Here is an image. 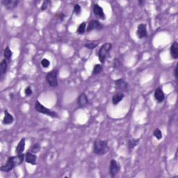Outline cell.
I'll use <instances>...</instances> for the list:
<instances>
[{"label":"cell","instance_id":"obj_8","mask_svg":"<svg viewBox=\"0 0 178 178\" xmlns=\"http://www.w3.org/2000/svg\"><path fill=\"white\" fill-rule=\"evenodd\" d=\"M93 14L95 15L97 17L99 18V19H100L102 20H104L106 19V15L105 14H104L103 7H101L99 4H95L93 5Z\"/></svg>","mask_w":178,"mask_h":178},{"label":"cell","instance_id":"obj_23","mask_svg":"<svg viewBox=\"0 0 178 178\" xmlns=\"http://www.w3.org/2000/svg\"><path fill=\"white\" fill-rule=\"evenodd\" d=\"M41 149V146L40 143H35L34 145H33L31 146V148L30 149V152L33 154L38 153V152H40Z\"/></svg>","mask_w":178,"mask_h":178},{"label":"cell","instance_id":"obj_25","mask_svg":"<svg viewBox=\"0 0 178 178\" xmlns=\"http://www.w3.org/2000/svg\"><path fill=\"white\" fill-rule=\"evenodd\" d=\"M153 135L154 137L157 138V140H160L161 139L162 137H163V135H162V132L159 129V128H157L156 130H154L153 132Z\"/></svg>","mask_w":178,"mask_h":178},{"label":"cell","instance_id":"obj_20","mask_svg":"<svg viewBox=\"0 0 178 178\" xmlns=\"http://www.w3.org/2000/svg\"><path fill=\"white\" fill-rule=\"evenodd\" d=\"M139 141H140L139 138H131V139H129L127 143V146L129 150L131 151L132 149L137 147V145H138V143H139Z\"/></svg>","mask_w":178,"mask_h":178},{"label":"cell","instance_id":"obj_7","mask_svg":"<svg viewBox=\"0 0 178 178\" xmlns=\"http://www.w3.org/2000/svg\"><path fill=\"white\" fill-rule=\"evenodd\" d=\"M115 88L118 92H127L128 91V83L123 79H118L115 81Z\"/></svg>","mask_w":178,"mask_h":178},{"label":"cell","instance_id":"obj_6","mask_svg":"<svg viewBox=\"0 0 178 178\" xmlns=\"http://www.w3.org/2000/svg\"><path fill=\"white\" fill-rule=\"evenodd\" d=\"M120 171V166L118 162H117L115 159H111L109 164V175H111V177H116L119 173Z\"/></svg>","mask_w":178,"mask_h":178},{"label":"cell","instance_id":"obj_19","mask_svg":"<svg viewBox=\"0 0 178 178\" xmlns=\"http://www.w3.org/2000/svg\"><path fill=\"white\" fill-rule=\"evenodd\" d=\"M14 121V118L11 114L9 113V111L6 110L4 111V117L3 119V124L4 125H10L12 124Z\"/></svg>","mask_w":178,"mask_h":178},{"label":"cell","instance_id":"obj_29","mask_svg":"<svg viewBox=\"0 0 178 178\" xmlns=\"http://www.w3.org/2000/svg\"><path fill=\"white\" fill-rule=\"evenodd\" d=\"M25 95H27V96H30V95H32L33 91H32V89H31V88L30 87V86H27V87L25 88Z\"/></svg>","mask_w":178,"mask_h":178},{"label":"cell","instance_id":"obj_21","mask_svg":"<svg viewBox=\"0 0 178 178\" xmlns=\"http://www.w3.org/2000/svg\"><path fill=\"white\" fill-rule=\"evenodd\" d=\"M13 56V52L10 50L9 47H6L4 51V59L6 60L7 61H10V59L12 58Z\"/></svg>","mask_w":178,"mask_h":178},{"label":"cell","instance_id":"obj_14","mask_svg":"<svg viewBox=\"0 0 178 178\" xmlns=\"http://www.w3.org/2000/svg\"><path fill=\"white\" fill-rule=\"evenodd\" d=\"M25 161L27 164H30L31 165H36L37 164V157L35 154L32 153H27L25 154Z\"/></svg>","mask_w":178,"mask_h":178},{"label":"cell","instance_id":"obj_33","mask_svg":"<svg viewBox=\"0 0 178 178\" xmlns=\"http://www.w3.org/2000/svg\"><path fill=\"white\" fill-rule=\"evenodd\" d=\"M143 4H145V2H144V1H141V0H140V1H138V5H139L140 6H143Z\"/></svg>","mask_w":178,"mask_h":178},{"label":"cell","instance_id":"obj_22","mask_svg":"<svg viewBox=\"0 0 178 178\" xmlns=\"http://www.w3.org/2000/svg\"><path fill=\"white\" fill-rule=\"evenodd\" d=\"M103 71V66L101 64H96L93 68L92 74L93 75H97L100 74Z\"/></svg>","mask_w":178,"mask_h":178},{"label":"cell","instance_id":"obj_27","mask_svg":"<svg viewBox=\"0 0 178 178\" xmlns=\"http://www.w3.org/2000/svg\"><path fill=\"white\" fill-rule=\"evenodd\" d=\"M41 65H42V66L44 68H48L49 66V65H50V62H49L48 59H42V61H41Z\"/></svg>","mask_w":178,"mask_h":178},{"label":"cell","instance_id":"obj_30","mask_svg":"<svg viewBox=\"0 0 178 178\" xmlns=\"http://www.w3.org/2000/svg\"><path fill=\"white\" fill-rule=\"evenodd\" d=\"M49 2L48 1V0H45V1L43 2V4H42V6H41V10H46L47 9H48Z\"/></svg>","mask_w":178,"mask_h":178},{"label":"cell","instance_id":"obj_5","mask_svg":"<svg viewBox=\"0 0 178 178\" xmlns=\"http://www.w3.org/2000/svg\"><path fill=\"white\" fill-rule=\"evenodd\" d=\"M57 75H58V70L55 69L51 70L47 74L45 79L49 86H50L51 87H56L58 86Z\"/></svg>","mask_w":178,"mask_h":178},{"label":"cell","instance_id":"obj_2","mask_svg":"<svg viewBox=\"0 0 178 178\" xmlns=\"http://www.w3.org/2000/svg\"><path fill=\"white\" fill-rule=\"evenodd\" d=\"M110 150L108 141L104 140H95L93 143V153L97 155H104Z\"/></svg>","mask_w":178,"mask_h":178},{"label":"cell","instance_id":"obj_16","mask_svg":"<svg viewBox=\"0 0 178 178\" xmlns=\"http://www.w3.org/2000/svg\"><path fill=\"white\" fill-rule=\"evenodd\" d=\"M125 98V95L123 93L121 92H117L116 93H115L114 95L112 97V103H113L114 105H117L118 104H119L120 102L122 100V99Z\"/></svg>","mask_w":178,"mask_h":178},{"label":"cell","instance_id":"obj_10","mask_svg":"<svg viewBox=\"0 0 178 178\" xmlns=\"http://www.w3.org/2000/svg\"><path fill=\"white\" fill-rule=\"evenodd\" d=\"M137 36L138 38L142 39L148 37L147 26L145 24H140L138 25L137 30Z\"/></svg>","mask_w":178,"mask_h":178},{"label":"cell","instance_id":"obj_18","mask_svg":"<svg viewBox=\"0 0 178 178\" xmlns=\"http://www.w3.org/2000/svg\"><path fill=\"white\" fill-rule=\"evenodd\" d=\"M25 138H21L20 142L18 143L17 145L15 148V154H22L23 152L25 151Z\"/></svg>","mask_w":178,"mask_h":178},{"label":"cell","instance_id":"obj_15","mask_svg":"<svg viewBox=\"0 0 178 178\" xmlns=\"http://www.w3.org/2000/svg\"><path fill=\"white\" fill-rule=\"evenodd\" d=\"M8 70V62L5 59H4L1 61L0 64V77H1L2 80L3 79L4 75H6Z\"/></svg>","mask_w":178,"mask_h":178},{"label":"cell","instance_id":"obj_32","mask_svg":"<svg viewBox=\"0 0 178 178\" xmlns=\"http://www.w3.org/2000/svg\"><path fill=\"white\" fill-rule=\"evenodd\" d=\"M175 79L177 80V65H176L175 69Z\"/></svg>","mask_w":178,"mask_h":178},{"label":"cell","instance_id":"obj_13","mask_svg":"<svg viewBox=\"0 0 178 178\" xmlns=\"http://www.w3.org/2000/svg\"><path fill=\"white\" fill-rule=\"evenodd\" d=\"M77 104L79 107H84L88 104V98L85 93H82L78 97Z\"/></svg>","mask_w":178,"mask_h":178},{"label":"cell","instance_id":"obj_4","mask_svg":"<svg viewBox=\"0 0 178 178\" xmlns=\"http://www.w3.org/2000/svg\"><path fill=\"white\" fill-rule=\"evenodd\" d=\"M35 109L38 113L47 115V116H50L51 118H59L58 114L56 113V112L54 111H52V110L49 109L48 108H47V107L44 106L43 104L41 103H39L38 101H36V103L35 104Z\"/></svg>","mask_w":178,"mask_h":178},{"label":"cell","instance_id":"obj_12","mask_svg":"<svg viewBox=\"0 0 178 178\" xmlns=\"http://www.w3.org/2000/svg\"><path fill=\"white\" fill-rule=\"evenodd\" d=\"M2 3L4 5L8 10H13L19 4V0H2Z\"/></svg>","mask_w":178,"mask_h":178},{"label":"cell","instance_id":"obj_31","mask_svg":"<svg viewBox=\"0 0 178 178\" xmlns=\"http://www.w3.org/2000/svg\"><path fill=\"white\" fill-rule=\"evenodd\" d=\"M56 17L58 18V19H59L60 20L63 21L65 17V15L64 14H63V13H60V14H58L56 15Z\"/></svg>","mask_w":178,"mask_h":178},{"label":"cell","instance_id":"obj_17","mask_svg":"<svg viewBox=\"0 0 178 178\" xmlns=\"http://www.w3.org/2000/svg\"><path fill=\"white\" fill-rule=\"evenodd\" d=\"M170 52H171V57L174 59H178V43L177 42H174L171 44V48H170Z\"/></svg>","mask_w":178,"mask_h":178},{"label":"cell","instance_id":"obj_24","mask_svg":"<svg viewBox=\"0 0 178 178\" xmlns=\"http://www.w3.org/2000/svg\"><path fill=\"white\" fill-rule=\"evenodd\" d=\"M86 22L81 23L79 27H78L77 28V33H79V34H83V33H84L85 29H86Z\"/></svg>","mask_w":178,"mask_h":178},{"label":"cell","instance_id":"obj_11","mask_svg":"<svg viewBox=\"0 0 178 178\" xmlns=\"http://www.w3.org/2000/svg\"><path fill=\"white\" fill-rule=\"evenodd\" d=\"M154 97L157 103H163L165 99V94L161 88L157 87L156 88V90L154 91Z\"/></svg>","mask_w":178,"mask_h":178},{"label":"cell","instance_id":"obj_9","mask_svg":"<svg viewBox=\"0 0 178 178\" xmlns=\"http://www.w3.org/2000/svg\"><path fill=\"white\" fill-rule=\"evenodd\" d=\"M104 27V25L99 22L97 20H92L90 21L88 25V27L86 29L87 32H91L93 30H100Z\"/></svg>","mask_w":178,"mask_h":178},{"label":"cell","instance_id":"obj_26","mask_svg":"<svg viewBox=\"0 0 178 178\" xmlns=\"http://www.w3.org/2000/svg\"><path fill=\"white\" fill-rule=\"evenodd\" d=\"M74 13L77 15H80L81 13H82V8H81V6L79 4H76L74 6Z\"/></svg>","mask_w":178,"mask_h":178},{"label":"cell","instance_id":"obj_28","mask_svg":"<svg viewBox=\"0 0 178 178\" xmlns=\"http://www.w3.org/2000/svg\"><path fill=\"white\" fill-rule=\"evenodd\" d=\"M98 46V44L95 43H86L85 47L86 48H88L89 49H93L96 48Z\"/></svg>","mask_w":178,"mask_h":178},{"label":"cell","instance_id":"obj_3","mask_svg":"<svg viewBox=\"0 0 178 178\" xmlns=\"http://www.w3.org/2000/svg\"><path fill=\"white\" fill-rule=\"evenodd\" d=\"M112 48H113V45H112L111 43H104L103 45L101 46V48H99L98 53V56L99 61H100L102 64H104V62L106 61V60L109 56L110 52H111Z\"/></svg>","mask_w":178,"mask_h":178},{"label":"cell","instance_id":"obj_1","mask_svg":"<svg viewBox=\"0 0 178 178\" xmlns=\"http://www.w3.org/2000/svg\"><path fill=\"white\" fill-rule=\"evenodd\" d=\"M25 159V155L23 153L20 154H17L16 156L14 157H10L7 159L6 163L1 167V171L5 172H9L11 171L15 167L22 164V162L24 161Z\"/></svg>","mask_w":178,"mask_h":178}]
</instances>
